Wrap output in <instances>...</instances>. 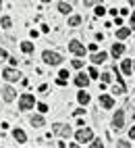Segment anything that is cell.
<instances>
[{"mask_svg":"<svg viewBox=\"0 0 135 148\" xmlns=\"http://www.w3.org/2000/svg\"><path fill=\"white\" fill-rule=\"evenodd\" d=\"M75 138H77V142H92L94 140V132L90 127H83V130H79L75 134Z\"/></svg>","mask_w":135,"mask_h":148,"instance_id":"6da1fadb","label":"cell"},{"mask_svg":"<svg viewBox=\"0 0 135 148\" xmlns=\"http://www.w3.org/2000/svg\"><path fill=\"white\" fill-rule=\"evenodd\" d=\"M42 56H44V61H46L48 65H60V63H62V56H60L58 52H50V50H46Z\"/></svg>","mask_w":135,"mask_h":148,"instance_id":"7a4b0ae2","label":"cell"},{"mask_svg":"<svg viewBox=\"0 0 135 148\" xmlns=\"http://www.w3.org/2000/svg\"><path fill=\"white\" fill-rule=\"evenodd\" d=\"M35 100H33V96L31 94H23L21 98H19V108L21 111H27V108H33Z\"/></svg>","mask_w":135,"mask_h":148,"instance_id":"3957f363","label":"cell"},{"mask_svg":"<svg viewBox=\"0 0 135 148\" xmlns=\"http://www.w3.org/2000/svg\"><path fill=\"white\" fill-rule=\"evenodd\" d=\"M2 77H4L6 82H17L19 77H21V73H19V71H15L13 67H8V69H4V71H2Z\"/></svg>","mask_w":135,"mask_h":148,"instance_id":"277c9868","label":"cell"},{"mask_svg":"<svg viewBox=\"0 0 135 148\" xmlns=\"http://www.w3.org/2000/svg\"><path fill=\"white\" fill-rule=\"evenodd\" d=\"M54 134H58V136H62V138H69L71 134H73V130L69 125H62V123H56L54 125Z\"/></svg>","mask_w":135,"mask_h":148,"instance_id":"5b68a950","label":"cell"},{"mask_svg":"<svg viewBox=\"0 0 135 148\" xmlns=\"http://www.w3.org/2000/svg\"><path fill=\"white\" fill-rule=\"evenodd\" d=\"M112 123H114V127H117V130H123V125H125V113L121 111V108H119L117 113H114V119H112Z\"/></svg>","mask_w":135,"mask_h":148,"instance_id":"8992f818","label":"cell"},{"mask_svg":"<svg viewBox=\"0 0 135 148\" xmlns=\"http://www.w3.org/2000/svg\"><path fill=\"white\" fill-rule=\"evenodd\" d=\"M69 50L75 52V54H79V56H83V54H85V46L79 44V42H71V44H69Z\"/></svg>","mask_w":135,"mask_h":148,"instance_id":"52a82bcc","label":"cell"},{"mask_svg":"<svg viewBox=\"0 0 135 148\" xmlns=\"http://www.w3.org/2000/svg\"><path fill=\"white\" fill-rule=\"evenodd\" d=\"M2 98H4L6 102H11V100H15V90H13L11 86H4V88H2Z\"/></svg>","mask_w":135,"mask_h":148,"instance_id":"ba28073f","label":"cell"},{"mask_svg":"<svg viewBox=\"0 0 135 148\" xmlns=\"http://www.w3.org/2000/svg\"><path fill=\"white\" fill-rule=\"evenodd\" d=\"M75 84L79 86V88H88V84H90V77L88 75H83V73H79L75 77Z\"/></svg>","mask_w":135,"mask_h":148,"instance_id":"9c48e42d","label":"cell"},{"mask_svg":"<svg viewBox=\"0 0 135 148\" xmlns=\"http://www.w3.org/2000/svg\"><path fill=\"white\" fill-rule=\"evenodd\" d=\"M100 104H102L104 108H112V106H114V100H112L110 96H106V94H102V96H100Z\"/></svg>","mask_w":135,"mask_h":148,"instance_id":"30bf717a","label":"cell"},{"mask_svg":"<svg viewBox=\"0 0 135 148\" xmlns=\"http://www.w3.org/2000/svg\"><path fill=\"white\" fill-rule=\"evenodd\" d=\"M106 61V52H96V54H92V63L94 65H100V63H104Z\"/></svg>","mask_w":135,"mask_h":148,"instance_id":"8fae6325","label":"cell"},{"mask_svg":"<svg viewBox=\"0 0 135 148\" xmlns=\"http://www.w3.org/2000/svg\"><path fill=\"white\" fill-rule=\"evenodd\" d=\"M13 138H15L17 142H21V144L27 140V136H25V132H23V130H13Z\"/></svg>","mask_w":135,"mask_h":148,"instance_id":"7c38bea8","label":"cell"},{"mask_svg":"<svg viewBox=\"0 0 135 148\" xmlns=\"http://www.w3.org/2000/svg\"><path fill=\"white\" fill-rule=\"evenodd\" d=\"M31 125H33V127H42V125H44V117H42V115H33V117H31Z\"/></svg>","mask_w":135,"mask_h":148,"instance_id":"4fadbf2b","label":"cell"},{"mask_svg":"<svg viewBox=\"0 0 135 148\" xmlns=\"http://www.w3.org/2000/svg\"><path fill=\"white\" fill-rule=\"evenodd\" d=\"M123 52H125V46H123V44H114V46H112V54H114V56H121Z\"/></svg>","mask_w":135,"mask_h":148,"instance_id":"5bb4252c","label":"cell"},{"mask_svg":"<svg viewBox=\"0 0 135 148\" xmlns=\"http://www.w3.org/2000/svg\"><path fill=\"white\" fill-rule=\"evenodd\" d=\"M121 69H123V71L127 73V75H131V61H129V58H125V61H123Z\"/></svg>","mask_w":135,"mask_h":148,"instance_id":"9a60e30c","label":"cell"},{"mask_svg":"<svg viewBox=\"0 0 135 148\" xmlns=\"http://www.w3.org/2000/svg\"><path fill=\"white\" fill-rule=\"evenodd\" d=\"M117 38H119V40H125V38H129V29H127V27H121L119 32H117Z\"/></svg>","mask_w":135,"mask_h":148,"instance_id":"2e32d148","label":"cell"},{"mask_svg":"<svg viewBox=\"0 0 135 148\" xmlns=\"http://www.w3.org/2000/svg\"><path fill=\"white\" fill-rule=\"evenodd\" d=\"M21 50H23V52H27V54L33 52V44H31V42H21Z\"/></svg>","mask_w":135,"mask_h":148,"instance_id":"e0dca14e","label":"cell"},{"mask_svg":"<svg viewBox=\"0 0 135 148\" xmlns=\"http://www.w3.org/2000/svg\"><path fill=\"white\" fill-rule=\"evenodd\" d=\"M58 11H60V13H71L73 8H71L69 2H60V4H58Z\"/></svg>","mask_w":135,"mask_h":148,"instance_id":"ac0fdd59","label":"cell"},{"mask_svg":"<svg viewBox=\"0 0 135 148\" xmlns=\"http://www.w3.org/2000/svg\"><path fill=\"white\" fill-rule=\"evenodd\" d=\"M77 98H79L81 104H88V102H90V94H88V92H79V96H77Z\"/></svg>","mask_w":135,"mask_h":148,"instance_id":"d6986e66","label":"cell"},{"mask_svg":"<svg viewBox=\"0 0 135 148\" xmlns=\"http://www.w3.org/2000/svg\"><path fill=\"white\" fill-rule=\"evenodd\" d=\"M79 23H81V17H77V15L69 19V25H71V27H77V25H79Z\"/></svg>","mask_w":135,"mask_h":148,"instance_id":"ffe728a7","label":"cell"},{"mask_svg":"<svg viewBox=\"0 0 135 148\" xmlns=\"http://www.w3.org/2000/svg\"><path fill=\"white\" fill-rule=\"evenodd\" d=\"M110 79H112V73H110V71H106V73H102V82H104V84H108Z\"/></svg>","mask_w":135,"mask_h":148,"instance_id":"44dd1931","label":"cell"},{"mask_svg":"<svg viewBox=\"0 0 135 148\" xmlns=\"http://www.w3.org/2000/svg\"><path fill=\"white\" fill-rule=\"evenodd\" d=\"M0 23H2L4 29H8V27H11V17H2V21H0Z\"/></svg>","mask_w":135,"mask_h":148,"instance_id":"7402d4cb","label":"cell"},{"mask_svg":"<svg viewBox=\"0 0 135 148\" xmlns=\"http://www.w3.org/2000/svg\"><path fill=\"white\" fill-rule=\"evenodd\" d=\"M112 92H114V94H123V92H125V88H123V84H119V86H114V88H112Z\"/></svg>","mask_w":135,"mask_h":148,"instance_id":"603a6c76","label":"cell"},{"mask_svg":"<svg viewBox=\"0 0 135 148\" xmlns=\"http://www.w3.org/2000/svg\"><path fill=\"white\" fill-rule=\"evenodd\" d=\"M117 148H131V144H129V142H125V140H119Z\"/></svg>","mask_w":135,"mask_h":148,"instance_id":"cb8c5ba5","label":"cell"},{"mask_svg":"<svg viewBox=\"0 0 135 148\" xmlns=\"http://www.w3.org/2000/svg\"><path fill=\"white\" fill-rule=\"evenodd\" d=\"M66 77H69V71H66V69H62V71L58 73V79H64V82H66Z\"/></svg>","mask_w":135,"mask_h":148,"instance_id":"d4e9b609","label":"cell"},{"mask_svg":"<svg viewBox=\"0 0 135 148\" xmlns=\"http://www.w3.org/2000/svg\"><path fill=\"white\" fill-rule=\"evenodd\" d=\"M37 111H40V113H48V104L40 102V104H37Z\"/></svg>","mask_w":135,"mask_h":148,"instance_id":"484cf974","label":"cell"},{"mask_svg":"<svg viewBox=\"0 0 135 148\" xmlns=\"http://www.w3.org/2000/svg\"><path fill=\"white\" fill-rule=\"evenodd\" d=\"M92 148H104V144L100 140H92Z\"/></svg>","mask_w":135,"mask_h":148,"instance_id":"4316f807","label":"cell"},{"mask_svg":"<svg viewBox=\"0 0 135 148\" xmlns=\"http://www.w3.org/2000/svg\"><path fill=\"white\" fill-rule=\"evenodd\" d=\"M90 77H100V75H98V69H96V67L90 69Z\"/></svg>","mask_w":135,"mask_h":148,"instance_id":"83f0119b","label":"cell"},{"mask_svg":"<svg viewBox=\"0 0 135 148\" xmlns=\"http://www.w3.org/2000/svg\"><path fill=\"white\" fill-rule=\"evenodd\" d=\"M81 65H83V63L79 61V58H75V61H73V67H75V69H81Z\"/></svg>","mask_w":135,"mask_h":148,"instance_id":"f1b7e54d","label":"cell"},{"mask_svg":"<svg viewBox=\"0 0 135 148\" xmlns=\"http://www.w3.org/2000/svg\"><path fill=\"white\" fill-rule=\"evenodd\" d=\"M104 13H106V11H104V8H102V6H98V8H96V15H98V17H102Z\"/></svg>","mask_w":135,"mask_h":148,"instance_id":"f546056e","label":"cell"},{"mask_svg":"<svg viewBox=\"0 0 135 148\" xmlns=\"http://www.w3.org/2000/svg\"><path fill=\"white\" fill-rule=\"evenodd\" d=\"M96 2H98V0H83L85 6H92V4H96Z\"/></svg>","mask_w":135,"mask_h":148,"instance_id":"4dcf8cb0","label":"cell"},{"mask_svg":"<svg viewBox=\"0 0 135 148\" xmlns=\"http://www.w3.org/2000/svg\"><path fill=\"white\" fill-rule=\"evenodd\" d=\"M4 58H6V50H4V48H0V61H4Z\"/></svg>","mask_w":135,"mask_h":148,"instance_id":"1f68e13d","label":"cell"},{"mask_svg":"<svg viewBox=\"0 0 135 148\" xmlns=\"http://www.w3.org/2000/svg\"><path fill=\"white\" fill-rule=\"evenodd\" d=\"M129 136H131V138H135V125H133L131 130H129Z\"/></svg>","mask_w":135,"mask_h":148,"instance_id":"d6a6232c","label":"cell"},{"mask_svg":"<svg viewBox=\"0 0 135 148\" xmlns=\"http://www.w3.org/2000/svg\"><path fill=\"white\" fill-rule=\"evenodd\" d=\"M131 27L135 29V15H131Z\"/></svg>","mask_w":135,"mask_h":148,"instance_id":"836d02e7","label":"cell"},{"mask_svg":"<svg viewBox=\"0 0 135 148\" xmlns=\"http://www.w3.org/2000/svg\"><path fill=\"white\" fill-rule=\"evenodd\" d=\"M69 148H79V146H77V144H71V146H69Z\"/></svg>","mask_w":135,"mask_h":148,"instance_id":"e575fe53","label":"cell"},{"mask_svg":"<svg viewBox=\"0 0 135 148\" xmlns=\"http://www.w3.org/2000/svg\"><path fill=\"white\" fill-rule=\"evenodd\" d=\"M0 8H2V0H0Z\"/></svg>","mask_w":135,"mask_h":148,"instance_id":"d590c367","label":"cell"},{"mask_svg":"<svg viewBox=\"0 0 135 148\" xmlns=\"http://www.w3.org/2000/svg\"><path fill=\"white\" fill-rule=\"evenodd\" d=\"M44 2H50V0H44Z\"/></svg>","mask_w":135,"mask_h":148,"instance_id":"8d00e7d4","label":"cell"},{"mask_svg":"<svg viewBox=\"0 0 135 148\" xmlns=\"http://www.w3.org/2000/svg\"><path fill=\"white\" fill-rule=\"evenodd\" d=\"M129 2H133V0H129Z\"/></svg>","mask_w":135,"mask_h":148,"instance_id":"74e56055","label":"cell"},{"mask_svg":"<svg viewBox=\"0 0 135 148\" xmlns=\"http://www.w3.org/2000/svg\"><path fill=\"white\" fill-rule=\"evenodd\" d=\"M69 2H73V0H69Z\"/></svg>","mask_w":135,"mask_h":148,"instance_id":"f35d334b","label":"cell"}]
</instances>
